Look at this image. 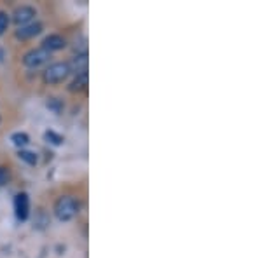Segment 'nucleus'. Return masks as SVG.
Here are the masks:
<instances>
[{"label": "nucleus", "mask_w": 262, "mask_h": 258, "mask_svg": "<svg viewBox=\"0 0 262 258\" xmlns=\"http://www.w3.org/2000/svg\"><path fill=\"white\" fill-rule=\"evenodd\" d=\"M11 142L14 143L16 147H27L28 142H30V138H28L27 133H14L11 136Z\"/></svg>", "instance_id": "obj_10"}, {"label": "nucleus", "mask_w": 262, "mask_h": 258, "mask_svg": "<svg viewBox=\"0 0 262 258\" xmlns=\"http://www.w3.org/2000/svg\"><path fill=\"white\" fill-rule=\"evenodd\" d=\"M77 213H79V202L70 196L60 197L56 201V204H54V215H56L58 220H61V222L72 220Z\"/></svg>", "instance_id": "obj_1"}, {"label": "nucleus", "mask_w": 262, "mask_h": 258, "mask_svg": "<svg viewBox=\"0 0 262 258\" xmlns=\"http://www.w3.org/2000/svg\"><path fill=\"white\" fill-rule=\"evenodd\" d=\"M70 66V72L74 70V72H77V75H81V74H88V56L86 54H79V56H75L74 58V61H72V65Z\"/></svg>", "instance_id": "obj_8"}, {"label": "nucleus", "mask_w": 262, "mask_h": 258, "mask_svg": "<svg viewBox=\"0 0 262 258\" xmlns=\"http://www.w3.org/2000/svg\"><path fill=\"white\" fill-rule=\"evenodd\" d=\"M88 86V74H81L77 75V79L70 84V91L75 92V91H82L84 87Z\"/></svg>", "instance_id": "obj_9"}, {"label": "nucleus", "mask_w": 262, "mask_h": 258, "mask_svg": "<svg viewBox=\"0 0 262 258\" xmlns=\"http://www.w3.org/2000/svg\"><path fill=\"white\" fill-rule=\"evenodd\" d=\"M14 211H16V217L19 220H27L28 213H30V199L25 192H21L16 196L14 199Z\"/></svg>", "instance_id": "obj_4"}, {"label": "nucleus", "mask_w": 262, "mask_h": 258, "mask_svg": "<svg viewBox=\"0 0 262 258\" xmlns=\"http://www.w3.org/2000/svg\"><path fill=\"white\" fill-rule=\"evenodd\" d=\"M19 159L25 160V162L28 164H37V155L33 154V152H28V150H19Z\"/></svg>", "instance_id": "obj_11"}, {"label": "nucleus", "mask_w": 262, "mask_h": 258, "mask_svg": "<svg viewBox=\"0 0 262 258\" xmlns=\"http://www.w3.org/2000/svg\"><path fill=\"white\" fill-rule=\"evenodd\" d=\"M48 108H51L53 112H56V113H60L63 110V101L58 100V98H49L48 100Z\"/></svg>", "instance_id": "obj_12"}, {"label": "nucleus", "mask_w": 262, "mask_h": 258, "mask_svg": "<svg viewBox=\"0 0 262 258\" xmlns=\"http://www.w3.org/2000/svg\"><path fill=\"white\" fill-rule=\"evenodd\" d=\"M11 175H9V169L7 168H0V185H6L9 181Z\"/></svg>", "instance_id": "obj_15"}, {"label": "nucleus", "mask_w": 262, "mask_h": 258, "mask_svg": "<svg viewBox=\"0 0 262 258\" xmlns=\"http://www.w3.org/2000/svg\"><path fill=\"white\" fill-rule=\"evenodd\" d=\"M49 58H51L49 51H46V49L40 48V49H33V51H30V53L25 54L23 63L27 66H30V68H37V66H40V65H44V63H48Z\"/></svg>", "instance_id": "obj_3"}, {"label": "nucleus", "mask_w": 262, "mask_h": 258, "mask_svg": "<svg viewBox=\"0 0 262 258\" xmlns=\"http://www.w3.org/2000/svg\"><path fill=\"white\" fill-rule=\"evenodd\" d=\"M42 32V25L40 23H32V25H25L21 27L18 32H16V37L21 40H27V39H32V37L39 35Z\"/></svg>", "instance_id": "obj_6"}, {"label": "nucleus", "mask_w": 262, "mask_h": 258, "mask_svg": "<svg viewBox=\"0 0 262 258\" xmlns=\"http://www.w3.org/2000/svg\"><path fill=\"white\" fill-rule=\"evenodd\" d=\"M4 60V49H0V61Z\"/></svg>", "instance_id": "obj_16"}, {"label": "nucleus", "mask_w": 262, "mask_h": 258, "mask_svg": "<svg viewBox=\"0 0 262 258\" xmlns=\"http://www.w3.org/2000/svg\"><path fill=\"white\" fill-rule=\"evenodd\" d=\"M7 27H9V16L4 11H0V35L7 30Z\"/></svg>", "instance_id": "obj_14"}, {"label": "nucleus", "mask_w": 262, "mask_h": 258, "mask_svg": "<svg viewBox=\"0 0 262 258\" xmlns=\"http://www.w3.org/2000/svg\"><path fill=\"white\" fill-rule=\"evenodd\" d=\"M44 138L48 139L49 143H53V145H60V143L63 142V138L60 136V134L54 133V131H46Z\"/></svg>", "instance_id": "obj_13"}, {"label": "nucleus", "mask_w": 262, "mask_h": 258, "mask_svg": "<svg viewBox=\"0 0 262 258\" xmlns=\"http://www.w3.org/2000/svg\"><path fill=\"white\" fill-rule=\"evenodd\" d=\"M69 74H70L69 63H54V65H51L44 72V80L48 84H58L69 77Z\"/></svg>", "instance_id": "obj_2"}, {"label": "nucleus", "mask_w": 262, "mask_h": 258, "mask_svg": "<svg viewBox=\"0 0 262 258\" xmlns=\"http://www.w3.org/2000/svg\"><path fill=\"white\" fill-rule=\"evenodd\" d=\"M33 16H35V9H33V7H28V6L18 7V9L14 11V23L25 27L28 21L33 19Z\"/></svg>", "instance_id": "obj_5"}, {"label": "nucleus", "mask_w": 262, "mask_h": 258, "mask_svg": "<svg viewBox=\"0 0 262 258\" xmlns=\"http://www.w3.org/2000/svg\"><path fill=\"white\" fill-rule=\"evenodd\" d=\"M65 39H63L61 35H49V37H46L44 42H42V49H46V51H58V49H63L65 48Z\"/></svg>", "instance_id": "obj_7"}]
</instances>
